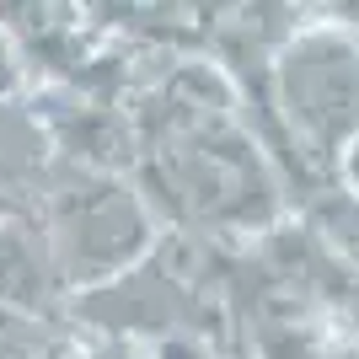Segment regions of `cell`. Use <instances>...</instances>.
<instances>
[{
    "instance_id": "cell-1",
    "label": "cell",
    "mask_w": 359,
    "mask_h": 359,
    "mask_svg": "<svg viewBox=\"0 0 359 359\" xmlns=\"http://www.w3.org/2000/svg\"><path fill=\"white\" fill-rule=\"evenodd\" d=\"M285 81L290 113L316 145V156L332 150L359 123V54L338 38H306L300 54L285 60Z\"/></svg>"
}]
</instances>
